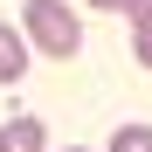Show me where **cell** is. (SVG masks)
<instances>
[{
	"label": "cell",
	"instance_id": "obj_6",
	"mask_svg": "<svg viewBox=\"0 0 152 152\" xmlns=\"http://www.w3.org/2000/svg\"><path fill=\"white\" fill-rule=\"evenodd\" d=\"M90 7H104V14H138V0H90Z\"/></svg>",
	"mask_w": 152,
	"mask_h": 152
},
{
	"label": "cell",
	"instance_id": "obj_3",
	"mask_svg": "<svg viewBox=\"0 0 152 152\" xmlns=\"http://www.w3.org/2000/svg\"><path fill=\"white\" fill-rule=\"evenodd\" d=\"M28 76V48H21V35L0 21V83H21Z\"/></svg>",
	"mask_w": 152,
	"mask_h": 152
},
{
	"label": "cell",
	"instance_id": "obj_2",
	"mask_svg": "<svg viewBox=\"0 0 152 152\" xmlns=\"http://www.w3.org/2000/svg\"><path fill=\"white\" fill-rule=\"evenodd\" d=\"M42 145H48L42 118H28V111H21V118H7V124H0V152H42Z\"/></svg>",
	"mask_w": 152,
	"mask_h": 152
},
{
	"label": "cell",
	"instance_id": "obj_5",
	"mask_svg": "<svg viewBox=\"0 0 152 152\" xmlns=\"http://www.w3.org/2000/svg\"><path fill=\"white\" fill-rule=\"evenodd\" d=\"M111 152H152V124H118V132H111Z\"/></svg>",
	"mask_w": 152,
	"mask_h": 152
},
{
	"label": "cell",
	"instance_id": "obj_4",
	"mask_svg": "<svg viewBox=\"0 0 152 152\" xmlns=\"http://www.w3.org/2000/svg\"><path fill=\"white\" fill-rule=\"evenodd\" d=\"M132 56L152 69V0H138V14H132Z\"/></svg>",
	"mask_w": 152,
	"mask_h": 152
},
{
	"label": "cell",
	"instance_id": "obj_7",
	"mask_svg": "<svg viewBox=\"0 0 152 152\" xmlns=\"http://www.w3.org/2000/svg\"><path fill=\"white\" fill-rule=\"evenodd\" d=\"M69 152H83V145H69Z\"/></svg>",
	"mask_w": 152,
	"mask_h": 152
},
{
	"label": "cell",
	"instance_id": "obj_1",
	"mask_svg": "<svg viewBox=\"0 0 152 152\" xmlns=\"http://www.w3.org/2000/svg\"><path fill=\"white\" fill-rule=\"evenodd\" d=\"M28 35H35L42 56H56V62H69L76 48H83V28H76V14L62 0H28Z\"/></svg>",
	"mask_w": 152,
	"mask_h": 152
}]
</instances>
